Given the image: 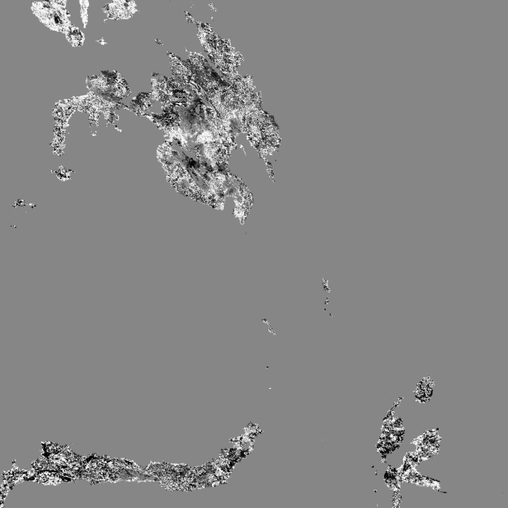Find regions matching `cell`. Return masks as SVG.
Instances as JSON below:
<instances>
[{
	"label": "cell",
	"instance_id": "cell-1",
	"mask_svg": "<svg viewBox=\"0 0 508 508\" xmlns=\"http://www.w3.org/2000/svg\"><path fill=\"white\" fill-rule=\"evenodd\" d=\"M434 381L429 376L423 377L417 383L415 390V396L417 398L425 395L428 398L432 395L434 386Z\"/></svg>",
	"mask_w": 508,
	"mask_h": 508
}]
</instances>
